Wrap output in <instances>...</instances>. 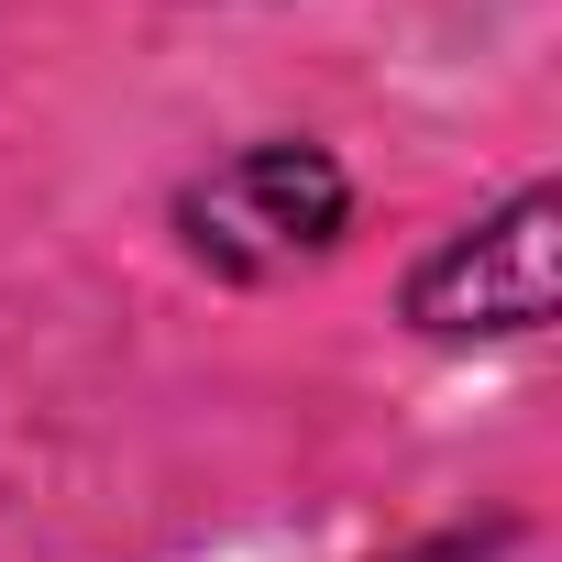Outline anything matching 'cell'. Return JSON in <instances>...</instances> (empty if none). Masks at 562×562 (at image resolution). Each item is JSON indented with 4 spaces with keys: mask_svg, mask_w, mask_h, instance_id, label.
<instances>
[{
    "mask_svg": "<svg viewBox=\"0 0 562 562\" xmlns=\"http://www.w3.org/2000/svg\"><path fill=\"white\" fill-rule=\"evenodd\" d=\"M551 299H562V188L496 199L485 221L430 243L397 288L419 342H529L551 331Z\"/></svg>",
    "mask_w": 562,
    "mask_h": 562,
    "instance_id": "obj_2",
    "label": "cell"
},
{
    "mask_svg": "<svg viewBox=\"0 0 562 562\" xmlns=\"http://www.w3.org/2000/svg\"><path fill=\"white\" fill-rule=\"evenodd\" d=\"M353 221V177L331 144H299V133H276V144H243L221 155L210 177L177 188V232L210 276H288V265H321Z\"/></svg>",
    "mask_w": 562,
    "mask_h": 562,
    "instance_id": "obj_1",
    "label": "cell"
}]
</instances>
